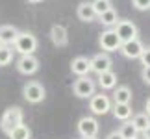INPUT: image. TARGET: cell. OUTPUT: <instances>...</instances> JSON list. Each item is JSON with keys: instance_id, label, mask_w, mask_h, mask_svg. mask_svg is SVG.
Segmentation results:
<instances>
[{"instance_id": "15", "label": "cell", "mask_w": 150, "mask_h": 139, "mask_svg": "<svg viewBox=\"0 0 150 139\" xmlns=\"http://www.w3.org/2000/svg\"><path fill=\"white\" fill-rule=\"evenodd\" d=\"M17 35H19V30L13 24H2L0 26V43L2 45H13Z\"/></svg>"}, {"instance_id": "20", "label": "cell", "mask_w": 150, "mask_h": 139, "mask_svg": "<svg viewBox=\"0 0 150 139\" xmlns=\"http://www.w3.org/2000/svg\"><path fill=\"white\" fill-rule=\"evenodd\" d=\"M98 21L102 22L104 26L113 28L115 24H117V21H119V15H117V11L111 8V9H108V11H104V13H100V15H98Z\"/></svg>"}, {"instance_id": "26", "label": "cell", "mask_w": 150, "mask_h": 139, "mask_svg": "<svg viewBox=\"0 0 150 139\" xmlns=\"http://www.w3.org/2000/svg\"><path fill=\"white\" fill-rule=\"evenodd\" d=\"M139 61L143 67H150V46H146L145 50H143V54L139 56Z\"/></svg>"}, {"instance_id": "7", "label": "cell", "mask_w": 150, "mask_h": 139, "mask_svg": "<svg viewBox=\"0 0 150 139\" xmlns=\"http://www.w3.org/2000/svg\"><path fill=\"white\" fill-rule=\"evenodd\" d=\"M98 45H100V48L102 50H106V52H117L120 48V39L117 37V33L113 32V28H108L106 32H102L100 33V37H98Z\"/></svg>"}, {"instance_id": "28", "label": "cell", "mask_w": 150, "mask_h": 139, "mask_svg": "<svg viewBox=\"0 0 150 139\" xmlns=\"http://www.w3.org/2000/svg\"><path fill=\"white\" fill-rule=\"evenodd\" d=\"M106 139H122V137H120V134H119V132H111V134H109Z\"/></svg>"}, {"instance_id": "17", "label": "cell", "mask_w": 150, "mask_h": 139, "mask_svg": "<svg viewBox=\"0 0 150 139\" xmlns=\"http://www.w3.org/2000/svg\"><path fill=\"white\" fill-rule=\"evenodd\" d=\"M98 85L102 89H115L117 87V74L113 71H106L98 74Z\"/></svg>"}, {"instance_id": "14", "label": "cell", "mask_w": 150, "mask_h": 139, "mask_svg": "<svg viewBox=\"0 0 150 139\" xmlns=\"http://www.w3.org/2000/svg\"><path fill=\"white\" fill-rule=\"evenodd\" d=\"M76 15H78V19L82 22H93L96 19V13H95L91 2H80L78 9H76Z\"/></svg>"}, {"instance_id": "32", "label": "cell", "mask_w": 150, "mask_h": 139, "mask_svg": "<svg viewBox=\"0 0 150 139\" xmlns=\"http://www.w3.org/2000/svg\"><path fill=\"white\" fill-rule=\"evenodd\" d=\"M82 139H98V135H93V137H82Z\"/></svg>"}, {"instance_id": "21", "label": "cell", "mask_w": 150, "mask_h": 139, "mask_svg": "<svg viewBox=\"0 0 150 139\" xmlns=\"http://www.w3.org/2000/svg\"><path fill=\"white\" fill-rule=\"evenodd\" d=\"M117 132L120 134L122 139H137V134H139V132L135 130V126L132 124L130 121H124V124H120V128Z\"/></svg>"}, {"instance_id": "16", "label": "cell", "mask_w": 150, "mask_h": 139, "mask_svg": "<svg viewBox=\"0 0 150 139\" xmlns=\"http://www.w3.org/2000/svg\"><path fill=\"white\" fill-rule=\"evenodd\" d=\"M113 102L115 104H130L132 102V89L128 85H119L113 93Z\"/></svg>"}, {"instance_id": "27", "label": "cell", "mask_w": 150, "mask_h": 139, "mask_svg": "<svg viewBox=\"0 0 150 139\" xmlns=\"http://www.w3.org/2000/svg\"><path fill=\"white\" fill-rule=\"evenodd\" d=\"M141 78H143V82H145L146 85H150V67H143Z\"/></svg>"}, {"instance_id": "9", "label": "cell", "mask_w": 150, "mask_h": 139, "mask_svg": "<svg viewBox=\"0 0 150 139\" xmlns=\"http://www.w3.org/2000/svg\"><path fill=\"white\" fill-rule=\"evenodd\" d=\"M89 109L95 115H106L109 109H111V100H109L108 95H93L89 100Z\"/></svg>"}, {"instance_id": "30", "label": "cell", "mask_w": 150, "mask_h": 139, "mask_svg": "<svg viewBox=\"0 0 150 139\" xmlns=\"http://www.w3.org/2000/svg\"><path fill=\"white\" fill-rule=\"evenodd\" d=\"M145 109H146V115H148V117H150V98H148V100H146V106H145Z\"/></svg>"}, {"instance_id": "11", "label": "cell", "mask_w": 150, "mask_h": 139, "mask_svg": "<svg viewBox=\"0 0 150 139\" xmlns=\"http://www.w3.org/2000/svg\"><path fill=\"white\" fill-rule=\"evenodd\" d=\"M111 67H113V60L109 57L108 52H100V54H96V56L91 57V71L96 72V74L111 71Z\"/></svg>"}, {"instance_id": "6", "label": "cell", "mask_w": 150, "mask_h": 139, "mask_svg": "<svg viewBox=\"0 0 150 139\" xmlns=\"http://www.w3.org/2000/svg\"><path fill=\"white\" fill-rule=\"evenodd\" d=\"M76 130H78V134L82 135V137H93V135H98L100 126H98V121H96L95 117L85 115V117H82V119L78 121Z\"/></svg>"}, {"instance_id": "24", "label": "cell", "mask_w": 150, "mask_h": 139, "mask_svg": "<svg viewBox=\"0 0 150 139\" xmlns=\"http://www.w3.org/2000/svg\"><path fill=\"white\" fill-rule=\"evenodd\" d=\"M91 6H93L95 13H96V17H98L100 13H104V11L111 9V0H93Z\"/></svg>"}, {"instance_id": "23", "label": "cell", "mask_w": 150, "mask_h": 139, "mask_svg": "<svg viewBox=\"0 0 150 139\" xmlns=\"http://www.w3.org/2000/svg\"><path fill=\"white\" fill-rule=\"evenodd\" d=\"M11 60H13V48L9 45H2L0 46V67L9 65Z\"/></svg>"}, {"instance_id": "4", "label": "cell", "mask_w": 150, "mask_h": 139, "mask_svg": "<svg viewBox=\"0 0 150 139\" xmlns=\"http://www.w3.org/2000/svg\"><path fill=\"white\" fill-rule=\"evenodd\" d=\"M113 32L117 33V37L120 39V43L132 41V39H135L137 33H139L137 26L132 21H117V24L113 26Z\"/></svg>"}, {"instance_id": "1", "label": "cell", "mask_w": 150, "mask_h": 139, "mask_svg": "<svg viewBox=\"0 0 150 139\" xmlns=\"http://www.w3.org/2000/svg\"><path fill=\"white\" fill-rule=\"evenodd\" d=\"M37 37L32 32H19V35L13 41V48L15 52H19L21 56H30L37 50Z\"/></svg>"}, {"instance_id": "25", "label": "cell", "mask_w": 150, "mask_h": 139, "mask_svg": "<svg viewBox=\"0 0 150 139\" xmlns=\"http://www.w3.org/2000/svg\"><path fill=\"white\" fill-rule=\"evenodd\" d=\"M132 4L139 11H148L150 9V0H132Z\"/></svg>"}, {"instance_id": "3", "label": "cell", "mask_w": 150, "mask_h": 139, "mask_svg": "<svg viewBox=\"0 0 150 139\" xmlns=\"http://www.w3.org/2000/svg\"><path fill=\"white\" fill-rule=\"evenodd\" d=\"M22 96L30 104H39V102L45 100L47 91H45V87L39 82H28V84H24V87H22Z\"/></svg>"}, {"instance_id": "13", "label": "cell", "mask_w": 150, "mask_h": 139, "mask_svg": "<svg viewBox=\"0 0 150 139\" xmlns=\"http://www.w3.org/2000/svg\"><path fill=\"white\" fill-rule=\"evenodd\" d=\"M50 39H52V43L56 46H67V43H69L67 28L61 26V24H54L50 28Z\"/></svg>"}, {"instance_id": "5", "label": "cell", "mask_w": 150, "mask_h": 139, "mask_svg": "<svg viewBox=\"0 0 150 139\" xmlns=\"http://www.w3.org/2000/svg\"><path fill=\"white\" fill-rule=\"evenodd\" d=\"M95 82L89 76H78V80L72 84V91L78 98H91L95 95Z\"/></svg>"}, {"instance_id": "18", "label": "cell", "mask_w": 150, "mask_h": 139, "mask_svg": "<svg viewBox=\"0 0 150 139\" xmlns=\"http://www.w3.org/2000/svg\"><path fill=\"white\" fill-rule=\"evenodd\" d=\"M111 109H113L115 119H119V121H128L132 117V106L130 104H113Z\"/></svg>"}, {"instance_id": "22", "label": "cell", "mask_w": 150, "mask_h": 139, "mask_svg": "<svg viewBox=\"0 0 150 139\" xmlns=\"http://www.w3.org/2000/svg\"><path fill=\"white\" fill-rule=\"evenodd\" d=\"M130 123L135 126L137 132H143V130H146L148 126H150V117H148L146 113H137L135 117L130 121Z\"/></svg>"}, {"instance_id": "31", "label": "cell", "mask_w": 150, "mask_h": 139, "mask_svg": "<svg viewBox=\"0 0 150 139\" xmlns=\"http://www.w3.org/2000/svg\"><path fill=\"white\" fill-rule=\"evenodd\" d=\"M30 4H39V2H43V0H28Z\"/></svg>"}, {"instance_id": "19", "label": "cell", "mask_w": 150, "mask_h": 139, "mask_svg": "<svg viewBox=\"0 0 150 139\" xmlns=\"http://www.w3.org/2000/svg\"><path fill=\"white\" fill-rule=\"evenodd\" d=\"M8 137L9 139H30L32 130L28 128L26 124H19V126H15V128H11L8 132Z\"/></svg>"}, {"instance_id": "2", "label": "cell", "mask_w": 150, "mask_h": 139, "mask_svg": "<svg viewBox=\"0 0 150 139\" xmlns=\"http://www.w3.org/2000/svg\"><path fill=\"white\" fill-rule=\"evenodd\" d=\"M22 119H24V111H22V108H19V106H9L2 113V119H0V128L8 134L11 128L22 124Z\"/></svg>"}, {"instance_id": "10", "label": "cell", "mask_w": 150, "mask_h": 139, "mask_svg": "<svg viewBox=\"0 0 150 139\" xmlns=\"http://www.w3.org/2000/svg\"><path fill=\"white\" fill-rule=\"evenodd\" d=\"M17 71H19L21 74H26V76L35 74L39 71V60L33 54H30V56H21L19 60H17Z\"/></svg>"}, {"instance_id": "33", "label": "cell", "mask_w": 150, "mask_h": 139, "mask_svg": "<svg viewBox=\"0 0 150 139\" xmlns=\"http://www.w3.org/2000/svg\"><path fill=\"white\" fill-rule=\"evenodd\" d=\"M0 46H2V43H0Z\"/></svg>"}, {"instance_id": "8", "label": "cell", "mask_w": 150, "mask_h": 139, "mask_svg": "<svg viewBox=\"0 0 150 139\" xmlns=\"http://www.w3.org/2000/svg\"><path fill=\"white\" fill-rule=\"evenodd\" d=\"M120 54L124 57H128V60H139V56L143 54V50H145V45L141 43L139 37L132 39V41H126L120 45Z\"/></svg>"}, {"instance_id": "29", "label": "cell", "mask_w": 150, "mask_h": 139, "mask_svg": "<svg viewBox=\"0 0 150 139\" xmlns=\"http://www.w3.org/2000/svg\"><path fill=\"white\" fill-rule=\"evenodd\" d=\"M143 139H150V126L146 130H143Z\"/></svg>"}, {"instance_id": "12", "label": "cell", "mask_w": 150, "mask_h": 139, "mask_svg": "<svg viewBox=\"0 0 150 139\" xmlns=\"http://www.w3.org/2000/svg\"><path fill=\"white\" fill-rule=\"evenodd\" d=\"M71 71L76 76H89L91 72V60L85 56H78L71 61Z\"/></svg>"}]
</instances>
